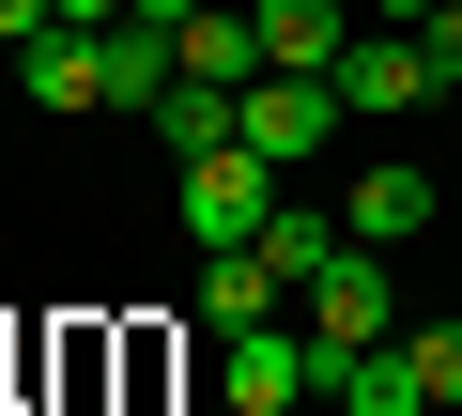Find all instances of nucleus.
I'll return each instance as SVG.
<instances>
[{
	"label": "nucleus",
	"instance_id": "423d86ee",
	"mask_svg": "<svg viewBox=\"0 0 462 416\" xmlns=\"http://www.w3.org/2000/svg\"><path fill=\"white\" fill-rule=\"evenodd\" d=\"M339 108H355V124L431 108V47H416V32H355V47H339Z\"/></svg>",
	"mask_w": 462,
	"mask_h": 416
},
{
	"label": "nucleus",
	"instance_id": "ddd939ff",
	"mask_svg": "<svg viewBox=\"0 0 462 416\" xmlns=\"http://www.w3.org/2000/svg\"><path fill=\"white\" fill-rule=\"evenodd\" d=\"M401 355H416V385H431V416H462V324H401Z\"/></svg>",
	"mask_w": 462,
	"mask_h": 416
},
{
	"label": "nucleus",
	"instance_id": "f257e3e1",
	"mask_svg": "<svg viewBox=\"0 0 462 416\" xmlns=\"http://www.w3.org/2000/svg\"><path fill=\"white\" fill-rule=\"evenodd\" d=\"M263 217H278V170L231 139V154H185V247H263Z\"/></svg>",
	"mask_w": 462,
	"mask_h": 416
},
{
	"label": "nucleus",
	"instance_id": "9d476101",
	"mask_svg": "<svg viewBox=\"0 0 462 416\" xmlns=\"http://www.w3.org/2000/svg\"><path fill=\"white\" fill-rule=\"evenodd\" d=\"M339 232H370V247H416V232H431V170H355Z\"/></svg>",
	"mask_w": 462,
	"mask_h": 416
},
{
	"label": "nucleus",
	"instance_id": "2eb2a0df",
	"mask_svg": "<svg viewBox=\"0 0 462 416\" xmlns=\"http://www.w3.org/2000/svg\"><path fill=\"white\" fill-rule=\"evenodd\" d=\"M216 416H247V401H216Z\"/></svg>",
	"mask_w": 462,
	"mask_h": 416
},
{
	"label": "nucleus",
	"instance_id": "6e6552de",
	"mask_svg": "<svg viewBox=\"0 0 462 416\" xmlns=\"http://www.w3.org/2000/svg\"><path fill=\"white\" fill-rule=\"evenodd\" d=\"M139 124H154V154L185 170V154H231V139H247V93H216V78H170Z\"/></svg>",
	"mask_w": 462,
	"mask_h": 416
},
{
	"label": "nucleus",
	"instance_id": "4468645a",
	"mask_svg": "<svg viewBox=\"0 0 462 416\" xmlns=\"http://www.w3.org/2000/svg\"><path fill=\"white\" fill-rule=\"evenodd\" d=\"M416 47H431V93H462V0H431V16H416Z\"/></svg>",
	"mask_w": 462,
	"mask_h": 416
},
{
	"label": "nucleus",
	"instance_id": "dca6fc26",
	"mask_svg": "<svg viewBox=\"0 0 462 416\" xmlns=\"http://www.w3.org/2000/svg\"><path fill=\"white\" fill-rule=\"evenodd\" d=\"M447 200H462V185H447Z\"/></svg>",
	"mask_w": 462,
	"mask_h": 416
},
{
	"label": "nucleus",
	"instance_id": "1a4fd4ad",
	"mask_svg": "<svg viewBox=\"0 0 462 416\" xmlns=\"http://www.w3.org/2000/svg\"><path fill=\"white\" fill-rule=\"evenodd\" d=\"M185 78H216V93L263 78V16H247V0H200V16H185Z\"/></svg>",
	"mask_w": 462,
	"mask_h": 416
},
{
	"label": "nucleus",
	"instance_id": "9b49d317",
	"mask_svg": "<svg viewBox=\"0 0 462 416\" xmlns=\"http://www.w3.org/2000/svg\"><path fill=\"white\" fill-rule=\"evenodd\" d=\"M339 416H431V385H416V355H401V339H370V355L339 370Z\"/></svg>",
	"mask_w": 462,
	"mask_h": 416
},
{
	"label": "nucleus",
	"instance_id": "20e7f679",
	"mask_svg": "<svg viewBox=\"0 0 462 416\" xmlns=\"http://www.w3.org/2000/svg\"><path fill=\"white\" fill-rule=\"evenodd\" d=\"M278 293H293V278H278L263 247H200V278H185V324H200V339H247V324H278Z\"/></svg>",
	"mask_w": 462,
	"mask_h": 416
},
{
	"label": "nucleus",
	"instance_id": "39448f33",
	"mask_svg": "<svg viewBox=\"0 0 462 416\" xmlns=\"http://www.w3.org/2000/svg\"><path fill=\"white\" fill-rule=\"evenodd\" d=\"M247 16H263V78H339V47L370 32L355 0H247Z\"/></svg>",
	"mask_w": 462,
	"mask_h": 416
},
{
	"label": "nucleus",
	"instance_id": "f03ea898",
	"mask_svg": "<svg viewBox=\"0 0 462 416\" xmlns=\"http://www.w3.org/2000/svg\"><path fill=\"white\" fill-rule=\"evenodd\" d=\"M309 324H324L339 355H370V339H401V278H385V247H370V232H339V263L309 278Z\"/></svg>",
	"mask_w": 462,
	"mask_h": 416
},
{
	"label": "nucleus",
	"instance_id": "7ed1b4c3",
	"mask_svg": "<svg viewBox=\"0 0 462 416\" xmlns=\"http://www.w3.org/2000/svg\"><path fill=\"white\" fill-rule=\"evenodd\" d=\"M339 124H355L339 78H247V154H263V170H309Z\"/></svg>",
	"mask_w": 462,
	"mask_h": 416
},
{
	"label": "nucleus",
	"instance_id": "0eeeda50",
	"mask_svg": "<svg viewBox=\"0 0 462 416\" xmlns=\"http://www.w3.org/2000/svg\"><path fill=\"white\" fill-rule=\"evenodd\" d=\"M16 93H32L47 124H78V108H108V32H47V47H16Z\"/></svg>",
	"mask_w": 462,
	"mask_h": 416
},
{
	"label": "nucleus",
	"instance_id": "f8f14e48",
	"mask_svg": "<svg viewBox=\"0 0 462 416\" xmlns=\"http://www.w3.org/2000/svg\"><path fill=\"white\" fill-rule=\"evenodd\" d=\"M263 263H278V278L309 293V278L339 263V217H324V200H278V217H263Z\"/></svg>",
	"mask_w": 462,
	"mask_h": 416
}]
</instances>
